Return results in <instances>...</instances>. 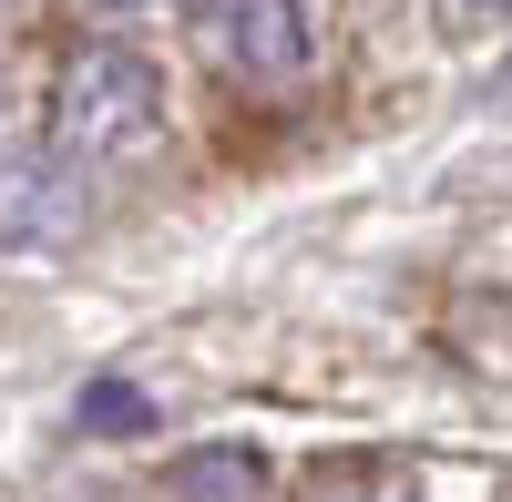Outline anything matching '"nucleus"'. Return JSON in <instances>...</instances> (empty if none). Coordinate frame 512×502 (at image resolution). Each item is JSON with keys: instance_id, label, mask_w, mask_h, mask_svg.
I'll list each match as a JSON object with an SVG mask.
<instances>
[{"instance_id": "nucleus-1", "label": "nucleus", "mask_w": 512, "mask_h": 502, "mask_svg": "<svg viewBox=\"0 0 512 502\" xmlns=\"http://www.w3.org/2000/svg\"><path fill=\"white\" fill-rule=\"evenodd\" d=\"M164 123V72L134 52V41H82L52 82V154L72 164H113V154H144Z\"/></svg>"}, {"instance_id": "nucleus-2", "label": "nucleus", "mask_w": 512, "mask_h": 502, "mask_svg": "<svg viewBox=\"0 0 512 502\" xmlns=\"http://www.w3.org/2000/svg\"><path fill=\"white\" fill-rule=\"evenodd\" d=\"M205 62H216L226 82H297L318 62V21H308V0H205Z\"/></svg>"}, {"instance_id": "nucleus-3", "label": "nucleus", "mask_w": 512, "mask_h": 502, "mask_svg": "<svg viewBox=\"0 0 512 502\" xmlns=\"http://www.w3.org/2000/svg\"><path fill=\"white\" fill-rule=\"evenodd\" d=\"M72 154H0V246H72L93 195L72 185Z\"/></svg>"}, {"instance_id": "nucleus-4", "label": "nucleus", "mask_w": 512, "mask_h": 502, "mask_svg": "<svg viewBox=\"0 0 512 502\" xmlns=\"http://www.w3.org/2000/svg\"><path fill=\"white\" fill-rule=\"evenodd\" d=\"M164 492L175 502H256L267 492V462L256 451H185V462H164Z\"/></svg>"}, {"instance_id": "nucleus-5", "label": "nucleus", "mask_w": 512, "mask_h": 502, "mask_svg": "<svg viewBox=\"0 0 512 502\" xmlns=\"http://www.w3.org/2000/svg\"><path fill=\"white\" fill-rule=\"evenodd\" d=\"M297 502H420V482H410L400 462H379V451H349V462L308 472V492H297Z\"/></svg>"}, {"instance_id": "nucleus-6", "label": "nucleus", "mask_w": 512, "mask_h": 502, "mask_svg": "<svg viewBox=\"0 0 512 502\" xmlns=\"http://www.w3.org/2000/svg\"><path fill=\"white\" fill-rule=\"evenodd\" d=\"M82 431L93 441H134V431H154V400L134 380H82Z\"/></svg>"}, {"instance_id": "nucleus-7", "label": "nucleus", "mask_w": 512, "mask_h": 502, "mask_svg": "<svg viewBox=\"0 0 512 502\" xmlns=\"http://www.w3.org/2000/svg\"><path fill=\"white\" fill-rule=\"evenodd\" d=\"M482 103H492V113H512V52L492 62V93H482Z\"/></svg>"}, {"instance_id": "nucleus-8", "label": "nucleus", "mask_w": 512, "mask_h": 502, "mask_svg": "<svg viewBox=\"0 0 512 502\" xmlns=\"http://www.w3.org/2000/svg\"><path fill=\"white\" fill-rule=\"evenodd\" d=\"M451 11H461V21H502L512 0H451Z\"/></svg>"}, {"instance_id": "nucleus-9", "label": "nucleus", "mask_w": 512, "mask_h": 502, "mask_svg": "<svg viewBox=\"0 0 512 502\" xmlns=\"http://www.w3.org/2000/svg\"><path fill=\"white\" fill-rule=\"evenodd\" d=\"M103 11H134V0H103Z\"/></svg>"}]
</instances>
